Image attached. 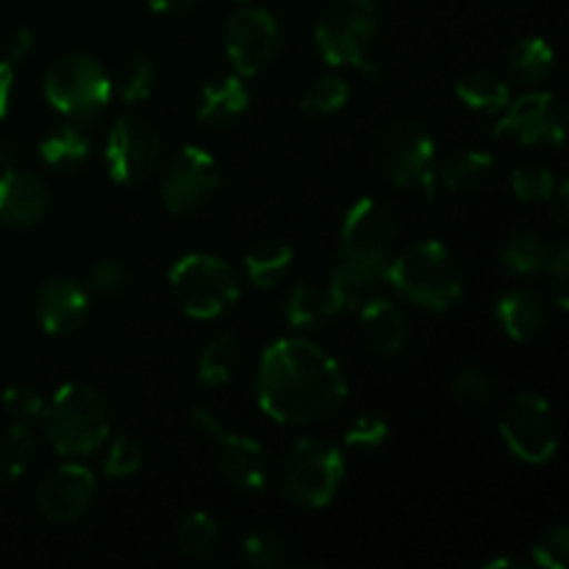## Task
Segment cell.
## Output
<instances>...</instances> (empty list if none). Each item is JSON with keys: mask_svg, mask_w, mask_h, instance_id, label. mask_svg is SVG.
<instances>
[{"mask_svg": "<svg viewBox=\"0 0 569 569\" xmlns=\"http://www.w3.org/2000/svg\"><path fill=\"white\" fill-rule=\"evenodd\" d=\"M256 400L281 426H317L337 415L348 400L342 367L315 342L287 337L261 353Z\"/></svg>", "mask_w": 569, "mask_h": 569, "instance_id": "cell-1", "label": "cell"}, {"mask_svg": "<svg viewBox=\"0 0 569 569\" xmlns=\"http://www.w3.org/2000/svg\"><path fill=\"white\" fill-rule=\"evenodd\" d=\"M398 239L400 222L392 206L378 198L350 206L339 233L337 264L328 276L342 309H359L387 283Z\"/></svg>", "mask_w": 569, "mask_h": 569, "instance_id": "cell-2", "label": "cell"}, {"mask_svg": "<svg viewBox=\"0 0 569 569\" xmlns=\"http://www.w3.org/2000/svg\"><path fill=\"white\" fill-rule=\"evenodd\" d=\"M42 433L64 459H83L103 448L111 433V403L94 383L70 381L44 403Z\"/></svg>", "mask_w": 569, "mask_h": 569, "instance_id": "cell-3", "label": "cell"}, {"mask_svg": "<svg viewBox=\"0 0 569 569\" xmlns=\"http://www.w3.org/2000/svg\"><path fill=\"white\" fill-rule=\"evenodd\" d=\"M387 283L403 300L426 311H448L465 298L467 276L459 256L437 239H422L395 253Z\"/></svg>", "mask_w": 569, "mask_h": 569, "instance_id": "cell-4", "label": "cell"}, {"mask_svg": "<svg viewBox=\"0 0 569 569\" xmlns=\"http://www.w3.org/2000/svg\"><path fill=\"white\" fill-rule=\"evenodd\" d=\"M381 31V9L376 0H328L315 22V44L331 67H356L378 76L370 59Z\"/></svg>", "mask_w": 569, "mask_h": 569, "instance_id": "cell-5", "label": "cell"}, {"mask_svg": "<svg viewBox=\"0 0 569 569\" xmlns=\"http://www.w3.org/2000/svg\"><path fill=\"white\" fill-rule=\"evenodd\" d=\"M342 450L322 439H295L278 461V489L295 509H328L342 492Z\"/></svg>", "mask_w": 569, "mask_h": 569, "instance_id": "cell-6", "label": "cell"}, {"mask_svg": "<svg viewBox=\"0 0 569 569\" xmlns=\"http://www.w3.org/2000/svg\"><path fill=\"white\" fill-rule=\"evenodd\" d=\"M167 281L178 309L192 320H217L239 300L237 272L214 253L181 256Z\"/></svg>", "mask_w": 569, "mask_h": 569, "instance_id": "cell-7", "label": "cell"}, {"mask_svg": "<svg viewBox=\"0 0 569 569\" xmlns=\"http://www.w3.org/2000/svg\"><path fill=\"white\" fill-rule=\"evenodd\" d=\"M44 100L72 122H92L114 98L111 76L94 56L67 53L44 76Z\"/></svg>", "mask_w": 569, "mask_h": 569, "instance_id": "cell-8", "label": "cell"}, {"mask_svg": "<svg viewBox=\"0 0 569 569\" xmlns=\"http://www.w3.org/2000/svg\"><path fill=\"white\" fill-rule=\"evenodd\" d=\"M376 159L383 178L395 187L426 189L431 192L439 172V150L431 133L420 122L400 120L381 131Z\"/></svg>", "mask_w": 569, "mask_h": 569, "instance_id": "cell-9", "label": "cell"}, {"mask_svg": "<svg viewBox=\"0 0 569 569\" xmlns=\"http://www.w3.org/2000/svg\"><path fill=\"white\" fill-rule=\"evenodd\" d=\"M194 431L211 439L217 453V470L231 483L233 489L242 492H261L270 478V453L261 442L244 437V433H231L209 409L198 406L192 409Z\"/></svg>", "mask_w": 569, "mask_h": 569, "instance_id": "cell-10", "label": "cell"}, {"mask_svg": "<svg viewBox=\"0 0 569 569\" xmlns=\"http://www.w3.org/2000/svg\"><path fill=\"white\" fill-rule=\"evenodd\" d=\"M500 437L506 448L526 465H548L559 450V417L548 400L522 392L503 409Z\"/></svg>", "mask_w": 569, "mask_h": 569, "instance_id": "cell-11", "label": "cell"}, {"mask_svg": "<svg viewBox=\"0 0 569 569\" xmlns=\"http://www.w3.org/2000/svg\"><path fill=\"white\" fill-rule=\"evenodd\" d=\"M220 183V164L214 156L198 144H183L161 178V203L176 217L198 214L217 198Z\"/></svg>", "mask_w": 569, "mask_h": 569, "instance_id": "cell-12", "label": "cell"}, {"mask_svg": "<svg viewBox=\"0 0 569 569\" xmlns=\"http://www.w3.org/2000/svg\"><path fill=\"white\" fill-rule=\"evenodd\" d=\"M164 159V142L148 120L122 114L106 142V170L120 187H139L159 170Z\"/></svg>", "mask_w": 569, "mask_h": 569, "instance_id": "cell-13", "label": "cell"}, {"mask_svg": "<svg viewBox=\"0 0 569 569\" xmlns=\"http://www.w3.org/2000/svg\"><path fill=\"white\" fill-rule=\"evenodd\" d=\"M226 53L242 78L261 76L281 53V26L259 6H242L226 22Z\"/></svg>", "mask_w": 569, "mask_h": 569, "instance_id": "cell-14", "label": "cell"}, {"mask_svg": "<svg viewBox=\"0 0 569 569\" xmlns=\"http://www.w3.org/2000/svg\"><path fill=\"white\" fill-rule=\"evenodd\" d=\"M567 131L565 103L553 92H526L498 114L492 137H511L520 144L561 148Z\"/></svg>", "mask_w": 569, "mask_h": 569, "instance_id": "cell-15", "label": "cell"}, {"mask_svg": "<svg viewBox=\"0 0 569 569\" xmlns=\"http://www.w3.org/2000/svg\"><path fill=\"white\" fill-rule=\"evenodd\" d=\"M98 481L83 465H61L42 478L37 489V509L53 526L78 522L92 509Z\"/></svg>", "mask_w": 569, "mask_h": 569, "instance_id": "cell-16", "label": "cell"}, {"mask_svg": "<svg viewBox=\"0 0 569 569\" xmlns=\"http://www.w3.org/2000/svg\"><path fill=\"white\" fill-rule=\"evenodd\" d=\"M89 289L70 276L48 278L33 295V317L50 337H70L89 322Z\"/></svg>", "mask_w": 569, "mask_h": 569, "instance_id": "cell-17", "label": "cell"}, {"mask_svg": "<svg viewBox=\"0 0 569 569\" xmlns=\"http://www.w3.org/2000/svg\"><path fill=\"white\" fill-rule=\"evenodd\" d=\"M50 211V189L42 176L9 167L0 176V222L9 228H33Z\"/></svg>", "mask_w": 569, "mask_h": 569, "instance_id": "cell-18", "label": "cell"}, {"mask_svg": "<svg viewBox=\"0 0 569 569\" xmlns=\"http://www.w3.org/2000/svg\"><path fill=\"white\" fill-rule=\"evenodd\" d=\"M359 320L361 337H365L370 353H376L378 359H395L403 353L406 342H409V326H406V317L398 303L372 295L359 306Z\"/></svg>", "mask_w": 569, "mask_h": 569, "instance_id": "cell-19", "label": "cell"}, {"mask_svg": "<svg viewBox=\"0 0 569 569\" xmlns=\"http://www.w3.org/2000/svg\"><path fill=\"white\" fill-rule=\"evenodd\" d=\"M342 311L345 309L333 292L331 278H306V281L295 283L283 300V317H287L289 326L300 328V331L326 326Z\"/></svg>", "mask_w": 569, "mask_h": 569, "instance_id": "cell-20", "label": "cell"}, {"mask_svg": "<svg viewBox=\"0 0 569 569\" xmlns=\"http://www.w3.org/2000/svg\"><path fill=\"white\" fill-rule=\"evenodd\" d=\"M250 89L242 76H226L209 81L194 100V117L203 126L231 128L250 111Z\"/></svg>", "mask_w": 569, "mask_h": 569, "instance_id": "cell-21", "label": "cell"}, {"mask_svg": "<svg viewBox=\"0 0 569 569\" xmlns=\"http://www.w3.org/2000/svg\"><path fill=\"white\" fill-rule=\"evenodd\" d=\"M495 317H498L500 328H503L515 342H533L537 337H542L550 320L542 295L522 287L509 289L506 295H500L498 306H495Z\"/></svg>", "mask_w": 569, "mask_h": 569, "instance_id": "cell-22", "label": "cell"}, {"mask_svg": "<svg viewBox=\"0 0 569 569\" xmlns=\"http://www.w3.org/2000/svg\"><path fill=\"white\" fill-rule=\"evenodd\" d=\"M89 153H92V139L83 131L81 122L72 120L53 126L39 142L42 161L61 176H72V172L81 170L89 161Z\"/></svg>", "mask_w": 569, "mask_h": 569, "instance_id": "cell-23", "label": "cell"}, {"mask_svg": "<svg viewBox=\"0 0 569 569\" xmlns=\"http://www.w3.org/2000/svg\"><path fill=\"white\" fill-rule=\"evenodd\" d=\"M295 261L292 244L283 239H259L253 248L244 253V276L253 287L272 289L289 276Z\"/></svg>", "mask_w": 569, "mask_h": 569, "instance_id": "cell-24", "label": "cell"}, {"mask_svg": "<svg viewBox=\"0 0 569 569\" xmlns=\"http://www.w3.org/2000/svg\"><path fill=\"white\" fill-rule=\"evenodd\" d=\"M459 103L467 109L481 111V114L498 117L506 106L511 103V89L503 78H498L489 70H472L461 76L453 87Z\"/></svg>", "mask_w": 569, "mask_h": 569, "instance_id": "cell-25", "label": "cell"}, {"mask_svg": "<svg viewBox=\"0 0 569 569\" xmlns=\"http://www.w3.org/2000/svg\"><path fill=\"white\" fill-rule=\"evenodd\" d=\"M495 170H498V161L487 150H459L439 167L437 176L450 192H476L492 181Z\"/></svg>", "mask_w": 569, "mask_h": 569, "instance_id": "cell-26", "label": "cell"}, {"mask_svg": "<svg viewBox=\"0 0 569 569\" xmlns=\"http://www.w3.org/2000/svg\"><path fill=\"white\" fill-rule=\"evenodd\" d=\"M506 64H509V72L517 81L537 87V83L548 81L553 76L556 53L542 37H522L509 48Z\"/></svg>", "mask_w": 569, "mask_h": 569, "instance_id": "cell-27", "label": "cell"}, {"mask_svg": "<svg viewBox=\"0 0 569 569\" xmlns=\"http://www.w3.org/2000/svg\"><path fill=\"white\" fill-rule=\"evenodd\" d=\"M178 553L189 561H209L220 550V526L206 511L183 515L176 526Z\"/></svg>", "mask_w": 569, "mask_h": 569, "instance_id": "cell-28", "label": "cell"}, {"mask_svg": "<svg viewBox=\"0 0 569 569\" xmlns=\"http://www.w3.org/2000/svg\"><path fill=\"white\" fill-rule=\"evenodd\" d=\"M239 370V342L231 333L211 339L198 356V381L206 387H226Z\"/></svg>", "mask_w": 569, "mask_h": 569, "instance_id": "cell-29", "label": "cell"}, {"mask_svg": "<svg viewBox=\"0 0 569 569\" xmlns=\"http://www.w3.org/2000/svg\"><path fill=\"white\" fill-rule=\"evenodd\" d=\"M37 461V437L26 422H14L0 437V478L20 481Z\"/></svg>", "mask_w": 569, "mask_h": 569, "instance_id": "cell-30", "label": "cell"}, {"mask_svg": "<svg viewBox=\"0 0 569 569\" xmlns=\"http://www.w3.org/2000/svg\"><path fill=\"white\" fill-rule=\"evenodd\" d=\"M545 250H548V242L542 233L517 231L500 248V267L511 276H537L542 272Z\"/></svg>", "mask_w": 569, "mask_h": 569, "instance_id": "cell-31", "label": "cell"}, {"mask_svg": "<svg viewBox=\"0 0 569 569\" xmlns=\"http://www.w3.org/2000/svg\"><path fill=\"white\" fill-rule=\"evenodd\" d=\"M114 94H120L126 103H142L153 94L156 87V67L144 53H128L117 64L114 78H111Z\"/></svg>", "mask_w": 569, "mask_h": 569, "instance_id": "cell-32", "label": "cell"}, {"mask_svg": "<svg viewBox=\"0 0 569 569\" xmlns=\"http://www.w3.org/2000/svg\"><path fill=\"white\" fill-rule=\"evenodd\" d=\"M350 100V87L339 76H320L303 89L298 106L303 114L311 117H331L342 111Z\"/></svg>", "mask_w": 569, "mask_h": 569, "instance_id": "cell-33", "label": "cell"}, {"mask_svg": "<svg viewBox=\"0 0 569 569\" xmlns=\"http://www.w3.org/2000/svg\"><path fill=\"white\" fill-rule=\"evenodd\" d=\"M287 556V539L272 526H253L242 537V559L256 569L278 567Z\"/></svg>", "mask_w": 569, "mask_h": 569, "instance_id": "cell-34", "label": "cell"}, {"mask_svg": "<svg viewBox=\"0 0 569 569\" xmlns=\"http://www.w3.org/2000/svg\"><path fill=\"white\" fill-rule=\"evenodd\" d=\"M148 461V445L133 433H120L111 439L109 450L103 459V476L106 478H131Z\"/></svg>", "mask_w": 569, "mask_h": 569, "instance_id": "cell-35", "label": "cell"}, {"mask_svg": "<svg viewBox=\"0 0 569 569\" xmlns=\"http://www.w3.org/2000/svg\"><path fill=\"white\" fill-rule=\"evenodd\" d=\"M511 192L520 203H548L550 194L556 189V178L548 167H537V164H528V167H517L511 170Z\"/></svg>", "mask_w": 569, "mask_h": 569, "instance_id": "cell-36", "label": "cell"}, {"mask_svg": "<svg viewBox=\"0 0 569 569\" xmlns=\"http://www.w3.org/2000/svg\"><path fill=\"white\" fill-rule=\"evenodd\" d=\"M453 395L472 406H487L498 398V383L481 367H461L453 376Z\"/></svg>", "mask_w": 569, "mask_h": 569, "instance_id": "cell-37", "label": "cell"}, {"mask_svg": "<svg viewBox=\"0 0 569 569\" xmlns=\"http://www.w3.org/2000/svg\"><path fill=\"white\" fill-rule=\"evenodd\" d=\"M128 283H131V272H128L126 264H120L114 259H100L89 267V276L83 287L89 292L100 295V298H117V295L126 292Z\"/></svg>", "mask_w": 569, "mask_h": 569, "instance_id": "cell-38", "label": "cell"}, {"mask_svg": "<svg viewBox=\"0 0 569 569\" xmlns=\"http://www.w3.org/2000/svg\"><path fill=\"white\" fill-rule=\"evenodd\" d=\"M542 272L548 276L550 289H553V298L556 303H559V309H567L569 303V242L567 239L548 242Z\"/></svg>", "mask_w": 569, "mask_h": 569, "instance_id": "cell-39", "label": "cell"}, {"mask_svg": "<svg viewBox=\"0 0 569 569\" xmlns=\"http://www.w3.org/2000/svg\"><path fill=\"white\" fill-rule=\"evenodd\" d=\"M533 561L548 569H565L569 565V531L567 526L556 522L533 545Z\"/></svg>", "mask_w": 569, "mask_h": 569, "instance_id": "cell-40", "label": "cell"}, {"mask_svg": "<svg viewBox=\"0 0 569 569\" xmlns=\"http://www.w3.org/2000/svg\"><path fill=\"white\" fill-rule=\"evenodd\" d=\"M389 437V426L378 415H361L345 431V445L353 450H378Z\"/></svg>", "mask_w": 569, "mask_h": 569, "instance_id": "cell-41", "label": "cell"}, {"mask_svg": "<svg viewBox=\"0 0 569 569\" xmlns=\"http://www.w3.org/2000/svg\"><path fill=\"white\" fill-rule=\"evenodd\" d=\"M3 409L14 422H31L42 415L44 400L28 383H14V387H9L3 392Z\"/></svg>", "mask_w": 569, "mask_h": 569, "instance_id": "cell-42", "label": "cell"}, {"mask_svg": "<svg viewBox=\"0 0 569 569\" xmlns=\"http://www.w3.org/2000/svg\"><path fill=\"white\" fill-rule=\"evenodd\" d=\"M33 48V33L28 28H17L14 33H9V39L3 42V61L17 64V61L26 59Z\"/></svg>", "mask_w": 569, "mask_h": 569, "instance_id": "cell-43", "label": "cell"}, {"mask_svg": "<svg viewBox=\"0 0 569 569\" xmlns=\"http://www.w3.org/2000/svg\"><path fill=\"white\" fill-rule=\"evenodd\" d=\"M550 211H553V222L561 228V231H567L569 228V183H556L553 194H550L548 200Z\"/></svg>", "mask_w": 569, "mask_h": 569, "instance_id": "cell-44", "label": "cell"}, {"mask_svg": "<svg viewBox=\"0 0 569 569\" xmlns=\"http://www.w3.org/2000/svg\"><path fill=\"white\" fill-rule=\"evenodd\" d=\"M11 92H14V64L0 59V120L9 114Z\"/></svg>", "mask_w": 569, "mask_h": 569, "instance_id": "cell-45", "label": "cell"}, {"mask_svg": "<svg viewBox=\"0 0 569 569\" xmlns=\"http://www.w3.org/2000/svg\"><path fill=\"white\" fill-rule=\"evenodd\" d=\"M20 159H22L20 139L0 137V164H3V170H9V167H20Z\"/></svg>", "mask_w": 569, "mask_h": 569, "instance_id": "cell-46", "label": "cell"}, {"mask_svg": "<svg viewBox=\"0 0 569 569\" xmlns=\"http://www.w3.org/2000/svg\"><path fill=\"white\" fill-rule=\"evenodd\" d=\"M198 0H148V6L159 14H183L189 11Z\"/></svg>", "mask_w": 569, "mask_h": 569, "instance_id": "cell-47", "label": "cell"}, {"mask_svg": "<svg viewBox=\"0 0 569 569\" xmlns=\"http://www.w3.org/2000/svg\"><path fill=\"white\" fill-rule=\"evenodd\" d=\"M506 567L520 569L522 561H515V559H495V561H489V565H483V569H506Z\"/></svg>", "mask_w": 569, "mask_h": 569, "instance_id": "cell-48", "label": "cell"}, {"mask_svg": "<svg viewBox=\"0 0 569 569\" xmlns=\"http://www.w3.org/2000/svg\"><path fill=\"white\" fill-rule=\"evenodd\" d=\"M233 3H250V0H233Z\"/></svg>", "mask_w": 569, "mask_h": 569, "instance_id": "cell-49", "label": "cell"}]
</instances>
